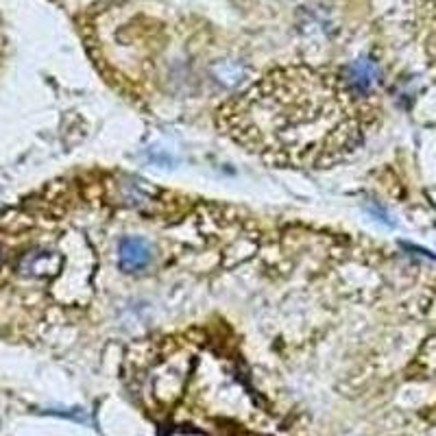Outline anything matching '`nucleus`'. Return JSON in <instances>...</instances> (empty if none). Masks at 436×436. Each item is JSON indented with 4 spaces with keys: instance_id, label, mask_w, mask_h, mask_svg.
I'll return each instance as SVG.
<instances>
[{
    "instance_id": "1",
    "label": "nucleus",
    "mask_w": 436,
    "mask_h": 436,
    "mask_svg": "<svg viewBox=\"0 0 436 436\" xmlns=\"http://www.w3.org/2000/svg\"><path fill=\"white\" fill-rule=\"evenodd\" d=\"M371 94L345 74L279 68L218 110L225 135L270 164L327 168L349 157L371 120Z\"/></svg>"
},
{
    "instance_id": "2",
    "label": "nucleus",
    "mask_w": 436,
    "mask_h": 436,
    "mask_svg": "<svg viewBox=\"0 0 436 436\" xmlns=\"http://www.w3.org/2000/svg\"><path fill=\"white\" fill-rule=\"evenodd\" d=\"M151 245L146 243L144 238H125L118 247V260L120 268L135 273V270H142L151 264Z\"/></svg>"
},
{
    "instance_id": "3",
    "label": "nucleus",
    "mask_w": 436,
    "mask_h": 436,
    "mask_svg": "<svg viewBox=\"0 0 436 436\" xmlns=\"http://www.w3.org/2000/svg\"><path fill=\"white\" fill-rule=\"evenodd\" d=\"M345 74L351 81L354 87H358L360 92L365 94H373L375 85L380 81V70L375 66V62L371 59H358V62L345 66Z\"/></svg>"
},
{
    "instance_id": "4",
    "label": "nucleus",
    "mask_w": 436,
    "mask_h": 436,
    "mask_svg": "<svg viewBox=\"0 0 436 436\" xmlns=\"http://www.w3.org/2000/svg\"><path fill=\"white\" fill-rule=\"evenodd\" d=\"M59 266V258L51 251H28L24 258L20 260V273L26 277H46L53 275Z\"/></svg>"
}]
</instances>
